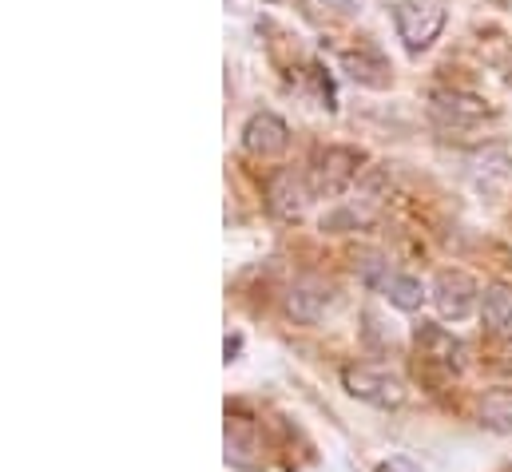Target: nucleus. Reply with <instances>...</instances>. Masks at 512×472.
I'll return each instance as SVG.
<instances>
[{
  "instance_id": "f03ea898",
  "label": "nucleus",
  "mask_w": 512,
  "mask_h": 472,
  "mask_svg": "<svg viewBox=\"0 0 512 472\" xmlns=\"http://www.w3.org/2000/svg\"><path fill=\"white\" fill-rule=\"evenodd\" d=\"M429 294H433L437 314H441V318H453V322L469 318L473 306H477V298H485L481 286H477L465 270H441V274L433 278V290H429Z\"/></svg>"
},
{
  "instance_id": "1a4fd4ad",
  "label": "nucleus",
  "mask_w": 512,
  "mask_h": 472,
  "mask_svg": "<svg viewBox=\"0 0 512 472\" xmlns=\"http://www.w3.org/2000/svg\"><path fill=\"white\" fill-rule=\"evenodd\" d=\"M481 421L497 433H512V389H489L481 397Z\"/></svg>"
},
{
  "instance_id": "423d86ee",
  "label": "nucleus",
  "mask_w": 512,
  "mask_h": 472,
  "mask_svg": "<svg viewBox=\"0 0 512 472\" xmlns=\"http://www.w3.org/2000/svg\"><path fill=\"white\" fill-rule=\"evenodd\" d=\"M481 318H485V330H489L493 338L512 342V286L509 282H493V286H485Z\"/></svg>"
},
{
  "instance_id": "9b49d317",
  "label": "nucleus",
  "mask_w": 512,
  "mask_h": 472,
  "mask_svg": "<svg viewBox=\"0 0 512 472\" xmlns=\"http://www.w3.org/2000/svg\"><path fill=\"white\" fill-rule=\"evenodd\" d=\"M385 298H389L397 310H417V306H421V298H425V290H421V282H417V278L389 274V278H385Z\"/></svg>"
},
{
  "instance_id": "7ed1b4c3",
  "label": "nucleus",
  "mask_w": 512,
  "mask_h": 472,
  "mask_svg": "<svg viewBox=\"0 0 512 472\" xmlns=\"http://www.w3.org/2000/svg\"><path fill=\"white\" fill-rule=\"evenodd\" d=\"M342 381H346V389H350L358 401H370V405H382V409L405 401V385H401V377H393V373H385V369L346 365V369H342Z\"/></svg>"
},
{
  "instance_id": "9d476101",
  "label": "nucleus",
  "mask_w": 512,
  "mask_h": 472,
  "mask_svg": "<svg viewBox=\"0 0 512 472\" xmlns=\"http://www.w3.org/2000/svg\"><path fill=\"white\" fill-rule=\"evenodd\" d=\"M270 199H274V211L286 215V219L302 215V207H306V191L298 187L294 175H278V179L270 183Z\"/></svg>"
},
{
  "instance_id": "6e6552de",
  "label": "nucleus",
  "mask_w": 512,
  "mask_h": 472,
  "mask_svg": "<svg viewBox=\"0 0 512 472\" xmlns=\"http://www.w3.org/2000/svg\"><path fill=\"white\" fill-rule=\"evenodd\" d=\"M330 306H334V290L322 286V282H306V286L290 290V314L298 322H318Z\"/></svg>"
},
{
  "instance_id": "f257e3e1",
  "label": "nucleus",
  "mask_w": 512,
  "mask_h": 472,
  "mask_svg": "<svg viewBox=\"0 0 512 472\" xmlns=\"http://www.w3.org/2000/svg\"><path fill=\"white\" fill-rule=\"evenodd\" d=\"M393 24H397V36L405 40V48L421 52L445 28V8L437 0H397L393 4Z\"/></svg>"
},
{
  "instance_id": "39448f33",
  "label": "nucleus",
  "mask_w": 512,
  "mask_h": 472,
  "mask_svg": "<svg viewBox=\"0 0 512 472\" xmlns=\"http://www.w3.org/2000/svg\"><path fill=\"white\" fill-rule=\"evenodd\" d=\"M354 167H358V155L346 151V147H330L318 155V167H314V191L318 195H338L346 191V183L354 179Z\"/></svg>"
},
{
  "instance_id": "20e7f679",
  "label": "nucleus",
  "mask_w": 512,
  "mask_h": 472,
  "mask_svg": "<svg viewBox=\"0 0 512 472\" xmlns=\"http://www.w3.org/2000/svg\"><path fill=\"white\" fill-rule=\"evenodd\" d=\"M243 147L258 159H274V155H282L290 147V127L274 112H258L243 127Z\"/></svg>"
},
{
  "instance_id": "0eeeda50",
  "label": "nucleus",
  "mask_w": 512,
  "mask_h": 472,
  "mask_svg": "<svg viewBox=\"0 0 512 472\" xmlns=\"http://www.w3.org/2000/svg\"><path fill=\"white\" fill-rule=\"evenodd\" d=\"M258 437L251 429L247 417H227V465L235 469H258L262 457H258Z\"/></svg>"
}]
</instances>
